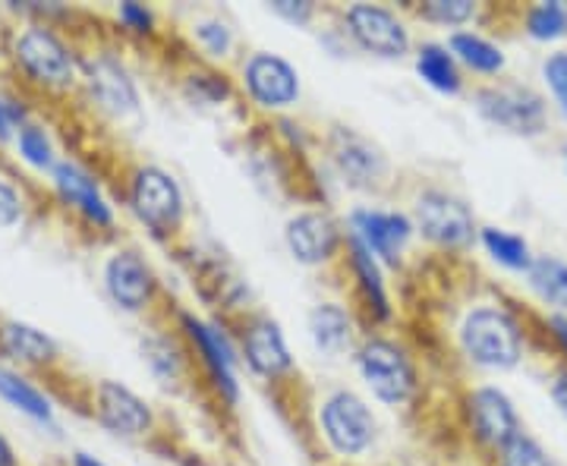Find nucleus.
Returning <instances> with one entry per match:
<instances>
[{
	"instance_id": "obj_1",
	"label": "nucleus",
	"mask_w": 567,
	"mask_h": 466,
	"mask_svg": "<svg viewBox=\"0 0 567 466\" xmlns=\"http://www.w3.org/2000/svg\"><path fill=\"white\" fill-rule=\"evenodd\" d=\"M461 346L476 365L511 372L524 360V328L502 306H476L461 324Z\"/></svg>"
},
{
	"instance_id": "obj_2",
	"label": "nucleus",
	"mask_w": 567,
	"mask_h": 466,
	"mask_svg": "<svg viewBox=\"0 0 567 466\" xmlns=\"http://www.w3.org/2000/svg\"><path fill=\"white\" fill-rule=\"evenodd\" d=\"M480 117L514 136H543L548 126L546 99L520 82H495L476 92Z\"/></svg>"
},
{
	"instance_id": "obj_3",
	"label": "nucleus",
	"mask_w": 567,
	"mask_h": 466,
	"mask_svg": "<svg viewBox=\"0 0 567 466\" xmlns=\"http://www.w3.org/2000/svg\"><path fill=\"white\" fill-rule=\"evenodd\" d=\"M130 203L140 221L155 237H171L183 221V193L177 180L162 167H140L133 186H130Z\"/></svg>"
},
{
	"instance_id": "obj_4",
	"label": "nucleus",
	"mask_w": 567,
	"mask_h": 466,
	"mask_svg": "<svg viewBox=\"0 0 567 466\" xmlns=\"http://www.w3.org/2000/svg\"><path fill=\"white\" fill-rule=\"evenodd\" d=\"M360 372L372 394L385 404H404L416 391V369L404 353V346L385 338H372L360 350Z\"/></svg>"
},
{
	"instance_id": "obj_5",
	"label": "nucleus",
	"mask_w": 567,
	"mask_h": 466,
	"mask_svg": "<svg viewBox=\"0 0 567 466\" xmlns=\"http://www.w3.org/2000/svg\"><path fill=\"white\" fill-rule=\"evenodd\" d=\"M13 54H17V63L29 80L41 82V85H54V89H63L73 82L76 63H73L70 48L44 25H29L22 35H17Z\"/></svg>"
},
{
	"instance_id": "obj_6",
	"label": "nucleus",
	"mask_w": 567,
	"mask_h": 466,
	"mask_svg": "<svg viewBox=\"0 0 567 466\" xmlns=\"http://www.w3.org/2000/svg\"><path fill=\"white\" fill-rule=\"evenodd\" d=\"M322 428L328 445L344 457H357L365 447L375 442V416L369 413L363 397L353 391H338L331 394L322 406Z\"/></svg>"
},
{
	"instance_id": "obj_7",
	"label": "nucleus",
	"mask_w": 567,
	"mask_h": 466,
	"mask_svg": "<svg viewBox=\"0 0 567 466\" xmlns=\"http://www.w3.org/2000/svg\"><path fill=\"white\" fill-rule=\"evenodd\" d=\"M416 227L423 230L425 240L445 249H464L476 237L473 211L466 208L464 199L442 189H429L416 199Z\"/></svg>"
},
{
	"instance_id": "obj_8",
	"label": "nucleus",
	"mask_w": 567,
	"mask_h": 466,
	"mask_svg": "<svg viewBox=\"0 0 567 466\" xmlns=\"http://www.w3.org/2000/svg\"><path fill=\"white\" fill-rule=\"evenodd\" d=\"M466 420H470V428H473L476 442L492 447V451H502L514 435L524 432L520 416H517V410L511 404V397L502 387L492 385L470 391V397H466Z\"/></svg>"
},
{
	"instance_id": "obj_9",
	"label": "nucleus",
	"mask_w": 567,
	"mask_h": 466,
	"mask_svg": "<svg viewBox=\"0 0 567 466\" xmlns=\"http://www.w3.org/2000/svg\"><path fill=\"white\" fill-rule=\"evenodd\" d=\"M344 20L353 41L369 54L404 58L410 51V35H406L404 22L379 3H353V7H347Z\"/></svg>"
},
{
	"instance_id": "obj_10",
	"label": "nucleus",
	"mask_w": 567,
	"mask_h": 466,
	"mask_svg": "<svg viewBox=\"0 0 567 466\" xmlns=\"http://www.w3.org/2000/svg\"><path fill=\"white\" fill-rule=\"evenodd\" d=\"M246 92L252 95V102L259 107H271V111H281L300 99V76L290 63L278 58V54H268L259 51L246 61L244 70Z\"/></svg>"
},
{
	"instance_id": "obj_11",
	"label": "nucleus",
	"mask_w": 567,
	"mask_h": 466,
	"mask_svg": "<svg viewBox=\"0 0 567 466\" xmlns=\"http://www.w3.org/2000/svg\"><path fill=\"white\" fill-rule=\"evenodd\" d=\"M104 287L111 293V300L126 309V312H140L152 303L155 293V275L145 265L140 252L123 249L117 256H111L104 265Z\"/></svg>"
},
{
	"instance_id": "obj_12",
	"label": "nucleus",
	"mask_w": 567,
	"mask_h": 466,
	"mask_svg": "<svg viewBox=\"0 0 567 466\" xmlns=\"http://www.w3.org/2000/svg\"><path fill=\"white\" fill-rule=\"evenodd\" d=\"M95 416L104 428L123 438H136L152 428V410L121 382H102L95 387Z\"/></svg>"
},
{
	"instance_id": "obj_13",
	"label": "nucleus",
	"mask_w": 567,
	"mask_h": 466,
	"mask_svg": "<svg viewBox=\"0 0 567 466\" xmlns=\"http://www.w3.org/2000/svg\"><path fill=\"white\" fill-rule=\"evenodd\" d=\"M287 246H290L297 262L322 265L338 252L341 230L322 211H306V215H297L287 224Z\"/></svg>"
},
{
	"instance_id": "obj_14",
	"label": "nucleus",
	"mask_w": 567,
	"mask_h": 466,
	"mask_svg": "<svg viewBox=\"0 0 567 466\" xmlns=\"http://www.w3.org/2000/svg\"><path fill=\"white\" fill-rule=\"evenodd\" d=\"M410 234H413V224L406 221L404 215H394V211H357L353 215V237H360L372 249V256H379L388 265H398Z\"/></svg>"
},
{
	"instance_id": "obj_15",
	"label": "nucleus",
	"mask_w": 567,
	"mask_h": 466,
	"mask_svg": "<svg viewBox=\"0 0 567 466\" xmlns=\"http://www.w3.org/2000/svg\"><path fill=\"white\" fill-rule=\"evenodd\" d=\"M183 328H186L189 341L199 350V356H203L212 382L218 385V391H221L227 401H237V391L240 387H237V375H234V353H230V346L224 341L221 331L208 328V324L193 319V315H183Z\"/></svg>"
},
{
	"instance_id": "obj_16",
	"label": "nucleus",
	"mask_w": 567,
	"mask_h": 466,
	"mask_svg": "<svg viewBox=\"0 0 567 466\" xmlns=\"http://www.w3.org/2000/svg\"><path fill=\"white\" fill-rule=\"evenodd\" d=\"M244 356L252 365V372H259L265 379H278L284 372L293 369L290 350L284 344V334L271 319H256L246 324L244 331Z\"/></svg>"
},
{
	"instance_id": "obj_17",
	"label": "nucleus",
	"mask_w": 567,
	"mask_h": 466,
	"mask_svg": "<svg viewBox=\"0 0 567 466\" xmlns=\"http://www.w3.org/2000/svg\"><path fill=\"white\" fill-rule=\"evenodd\" d=\"M331 155L338 170L344 174L350 186H372L385 177V158L375 145H369L363 136L350 133V130H338L331 139Z\"/></svg>"
},
{
	"instance_id": "obj_18",
	"label": "nucleus",
	"mask_w": 567,
	"mask_h": 466,
	"mask_svg": "<svg viewBox=\"0 0 567 466\" xmlns=\"http://www.w3.org/2000/svg\"><path fill=\"white\" fill-rule=\"evenodd\" d=\"M89 89L95 95V102L102 104L111 114H133L140 107V92L130 80V73L123 70L114 58H95L89 63Z\"/></svg>"
},
{
	"instance_id": "obj_19",
	"label": "nucleus",
	"mask_w": 567,
	"mask_h": 466,
	"mask_svg": "<svg viewBox=\"0 0 567 466\" xmlns=\"http://www.w3.org/2000/svg\"><path fill=\"white\" fill-rule=\"evenodd\" d=\"M54 186H58V193H61L63 203L73 205V208H80L89 221L99 224V227H111V221H114L111 205L102 199V193H99L95 180H92L85 170H80L76 164L73 162L54 164Z\"/></svg>"
},
{
	"instance_id": "obj_20",
	"label": "nucleus",
	"mask_w": 567,
	"mask_h": 466,
	"mask_svg": "<svg viewBox=\"0 0 567 466\" xmlns=\"http://www.w3.org/2000/svg\"><path fill=\"white\" fill-rule=\"evenodd\" d=\"M0 353H7L10 360H20V363L44 365L54 360L58 346L44 331L32 328V324L3 322L0 324Z\"/></svg>"
},
{
	"instance_id": "obj_21",
	"label": "nucleus",
	"mask_w": 567,
	"mask_h": 466,
	"mask_svg": "<svg viewBox=\"0 0 567 466\" xmlns=\"http://www.w3.org/2000/svg\"><path fill=\"white\" fill-rule=\"evenodd\" d=\"M529 290L543 300V303L567 315V262L558 256H536L527 271Z\"/></svg>"
},
{
	"instance_id": "obj_22",
	"label": "nucleus",
	"mask_w": 567,
	"mask_h": 466,
	"mask_svg": "<svg viewBox=\"0 0 567 466\" xmlns=\"http://www.w3.org/2000/svg\"><path fill=\"white\" fill-rule=\"evenodd\" d=\"M350 315L347 309L338 303H322L309 312V334H312V344L319 346L328 356H341L350 344Z\"/></svg>"
},
{
	"instance_id": "obj_23",
	"label": "nucleus",
	"mask_w": 567,
	"mask_h": 466,
	"mask_svg": "<svg viewBox=\"0 0 567 466\" xmlns=\"http://www.w3.org/2000/svg\"><path fill=\"white\" fill-rule=\"evenodd\" d=\"M350 265H353V275L360 278V290H363L369 309L375 312V319L385 322L391 315V306H388L385 284H382V271H379L372 249L360 237H350Z\"/></svg>"
},
{
	"instance_id": "obj_24",
	"label": "nucleus",
	"mask_w": 567,
	"mask_h": 466,
	"mask_svg": "<svg viewBox=\"0 0 567 466\" xmlns=\"http://www.w3.org/2000/svg\"><path fill=\"white\" fill-rule=\"evenodd\" d=\"M451 54H454V61H461L473 73H483V76H498L507 63L502 48L483 39V35H476V32H454L451 35Z\"/></svg>"
},
{
	"instance_id": "obj_25",
	"label": "nucleus",
	"mask_w": 567,
	"mask_h": 466,
	"mask_svg": "<svg viewBox=\"0 0 567 466\" xmlns=\"http://www.w3.org/2000/svg\"><path fill=\"white\" fill-rule=\"evenodd\" d=\"M416 70H420L425 85H432L442 95H457L464 85L454 54H447V48H442V44H423L416 54Z\"/></svg>"
},
{
	"instance_id": "obj_26",
	"label": "nucleus",
	"mask_w": 567,
	"mask_h": 466,
	"mask_svg": "<svg viewBox=\"0 0 567 466\" xmlns=\"http://www.w3.org/2000/svg\"><path fill=\"white\" fill-rule=\"evenodd\" d=\"M480 240L486 246V252L492 256V262H498L507 271H517V275H527L529 265H533V252L524 237L502 230V227H483L480 230Z\"/></svg>"
},
{
	"instance_id": "obj_27",
	"label": "nucleus",
	"mask_w": 567,
	"mask_h": 466,
	"mask_svg": "<svg viewBox=\"0 0 567 466\" xmlns=\"http://www.w3.org/2000/svg\"><path fill=\"white\" fill-rule=\"evenodd\" d=\"M0 397L10 406H17L20 413H25L29 420H39V423L51 420L48 397L32 382H25L22 375H17L13 369H3V365H0Z\"/></svg>"
},
{
	"instance_id": "obj_28",
	"label": "nucleus",
	"mask_w": 567,
	"mask_h": 466,
	"mask_svg": "<svg viewBox=\"0 0 567 466\" xmlns=\"http://www.w3.org/2000/svg\"><path fill=\"white\" fill-rule=\"evenodd\" d=\"M524 32L533 41L567 39V3L561 0H539L524 13Z\"/></svg>"
},
{
	"instance_id": "obj_29",
	"label": "nucleus",
	"mask_w": 567,
	"mask_h": 466,
	"mask_svg": "<svg viewBox=\"0 0 567 466\" xmlns=\"http://www.w3.org/2000/svg\"><path fill=\"white\" fill-rule=\"evenodd\" d=\"M498 466H555V460L529 432H520L498 451Z\"/></svg>"
},
{
	"instance_id": "obj_30",
	"label": "nucleus",
	"mask_w": 567,
	"mask_h": 466,
	"mask_svg": "<svg viewBox=\"0 0 567 466\" xmlns=\"http://www.w3.org/2000/svg\"><path fill=\"white\" fill-rule=\"evenodd\" d=\"M420 17L442 25H464L476 17V3L473 0H429L420 7Z\"/></svg>"
},
{
	"instance_id": "obj_31",
	"label": "nucleus",
	"mask_w": 567,
	"mask_h": 466,
	"mask_svg": "<svg viewBox=\"0 0 567 466\" xmlns=\"http://www.w3.org/2000/svg\"><path fill=\"white\" fill-rule=\"evenodd\" d=\"M543 80H546L551 99L558 104L561 117L567 121V51H555L548 54L543 63Z\"/></svg>"
},
{
	"instance_id": "obj_32",
	"label": "nucleus",
	"mask_w": 567,
	"mask_h": 466,
	"mask_svg": "<svg viewBox=\"0 0 567 466\" xmlns=\"http://www.w3.org/2000/svg\"><path fill=\"white\" fill-rule=\"evenodd\" d=\"M17 143H20V155L32 167H51V143H48L44 130H39V126H22Z\"/></svg>"
},
{
	"instance_id": "obj_33",
	"label": "nucleus",
	"mask_w": 567,
	"mask_h": 466,
	"mask_svg": "<svg viewBox=\"0 0 567 466\" xmlns=\"http://www.w3.org/2000/svg\"><path fill=\"white\" fill-rule=\"evenodd\" d=\"M196 39L203 41L205 51L208 54H215V58H227V51H230V29L218 20H205L196 25Z\"/></svg>"
},
{
	"instance_id": "obj_34",
	"label": "nucleus",
	"mask_w": 567,
	"mask_h": 466,
	"mask_svg": "<svg viewBox=\"0 0 567 466\" xmlns=\"http://www.w3.org/2000/svg\"><path fill=\"white\" fill-rule=\"evenodd\" d=\"M22 215L20 193L0 177V227H13Z\"/></svg>"
},
{
	"instance_id": "obj_35",
	"label": "nucleus",
	"mask_w": 567,
	"mask_h": 466,
	"mask_svg": "<svg viewBox=\"0 0 567 466\" xmlns=\"http://www.w3.org/2000/svg\"><path fill=\"white\" fill-rule=\"evenodd\" d=\"M121 20L133 29V32H152V13L136 3V0H123L121 3Z\"/></svg>"
},
{
	"instance_id": "obj_36",
	"label": "nucleus",
	"mask_w": 567,
	"mask_h": 466,
	"mask_svg": "<svg viewBox=\"0 0 567 466\" xmlns=\"http://www.w3.org/2000/svg\"><path fill=\"white\" fill-rule=\"evenodd\" d=\"M199 89L203 92H208V102H221V99H227V80L224 76H215V73H196L193 76V92L199 95Z\"/></svg>"
},
{
	"instance_id": "obj_37",
	"label": "nucleus",
	"mask_w": 567,
	"mask_h": 466,
	"mask_svg": "<svg viewBox=\"0 0 567 466\" xmlns=\"http://www.w3.org/2000/svg\"><path fill=\"white\" fill-rule=\"evenodd\" d=\"M271 10L278 13V17H284L287 22H309V17H312V3H293V0H278V3H271Z\"/></svg>"
},
{
	"instance_id": "obj_38",
	"label": "nucleus",
	"mask_w": 567,
	"mask_h": 466,
	"mask_svg": "<svg viewBox=\"0 0 567 466\" xmlns=\"http://www.w3.org/2000/svg\"><path fill=\"white\" fill-rule=\"evenodd\" d=\"M548 391H551V401L558 406V413L567 420V365L551 375V387Z\"/></svg>"
},
{
	"instance_id": "obj_39",
	"label": "nucleus",
	"mask_w": 567,
	"mask_h": 466,
	"mask_svg": "<svg viewBox=\"0 0 567 466\" xmlns=\"http://www.w3.org/2000/svg\"><path fill=\"white\" fill-rule=\"evenodd\" d=\"M546 324H548V334L555 338V344L561 346V350H565V356H567V315H558V312H551Z\"/></svg>"
},
{
	"instance_id": "obj_40",
	"label": "nucleus",
	"mask_w": 567,
	"mask_h": 466,
	"mask_svg": "<svg viewBox=\"0 0 567 466\" xmlns=\"http://www.w3.org/2000/svg\"><path fill=\"white\" fill-rule=\"evenodd\" d=\"M22 111L10 107V104L0 102V139H10V130H13V121L20 117Z\"/></svg>"
},
{
	"instance_id": "obj_41",
	"label": "nucleus",
	"mask_w": 567,
	"mask_h": 466,
	"mask_svg": "<svg viewBox=\"0 0 567 466\" xmlns=\"http://www.w3.org/2000/svg\"><path fill=\"white\" fill-rule=\"evenodd\" d=\"M0 466H17L13 447L7 445V438H3V435H0Z\"/></svg>"
},
{
	"instance_id": "obj_42",
	"label": "nucleus",
	"mask_w": 567,
	"mask_h": 466,
	"mask_svg": "<svg viewBox=\"0 0 567 466\" xmlns=\"http://www.w3.org/2000/svg\"><path fill=\"white\" fill-rule=\"evenodd\" d=\"M73 464L76 466H104V464H99L95 457H89V454H76V460H73Z\"/></svg>"
},
{
	"instance_id": "obj_43",
	"label": "nucleus",
	"mask_w": 567,
	"mask_h": 466,
	"mask_svg": "<svg viewBox=\"0 0 567 466\" xmlns=\"http://www.w3.org/2000/svg\"><path fill=\"white\" fill-rule=\"evenodd\" d=\"M565 167H567V145H565Z\"/></svg>"
}]
</instances>
